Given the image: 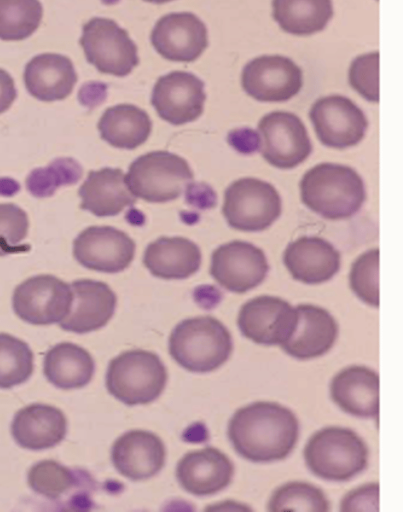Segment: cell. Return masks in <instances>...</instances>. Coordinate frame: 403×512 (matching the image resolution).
<instances>
[{"mask_svg":"<svg viewBox=\"0 0 403 512\" xmlns=\"http://www.w3.org/2000/svg\"><path fill=\"white\" fill-rule=\"evenodd\" d=\"M299 436L296 415L287 407L257 401L239 408L228 424V437L235 451L255 463L286 458Z\"/></svg>","mask_w":403,"mask_h":512,"instance_id":"obj_1","label":"cell"},{"mask_svg":"<svg viewBox=\"0 0 403 512\" xmlns=\"http://www.w3.org/2000/svg\"><path fill=\"white\" fill-rule=\"evenodd\" d=\"M301 200L311 211L329 219L353 216L366 198L365 185L351 167L320 163L309 169L300 181Z\"/></svg>","mask_w":403,"mask_h":512,"instance_id":"obj_2","label":"cell"},{"mask_svg":"<svg viewBox=\"0 0 403 512\" xmlns=\"http://www.w3.org/2000/svg\"><path fill=\"white\" fill-rule=\"evenodd\" d=\"M233 350L226 326L212 316H196L179 322L169 337V353L184 369L211 372L222 366Z\"/></svg>","mask_w":403,"mask_h":512,"instance_id":"obj_3","label":"cell"},{"mask_svg":"<svg viewBox=\"0 0 403 512\" xmlns=\"http://www.w3.org/2000/svg\"><path fill=\"white\" fill-rule=\"evenodd\" d=\"M368 447L353 430L329 426L316 431L304 448L309 470L328 481H348L368 464Z\"/></svg>","mask_w":403,"mask_h":512,"instance_id":"obj_4","label":"cell"},{"mask_svg":"<svg viewBox=\"0 0 403 512\" xmlns=\"http://www.w3.org/2000/svg\"><path fill=\"white\" fill-rule=\"evenodd\" d=\"M167 370L160 357L147 350L132 349L114 357L106 372V388L128 406L156 400L167 383Z\"/></svg>","mask_w":403,"mask_h":512,"instance_id":"obj_5","label":"cell"},{"mask_svg":"<svg viewBox=\"0 0 403 512\" xmlns=\"http://www.w3.org/2000/svg\"><path fill=\"white\" fill-rule=\"evenodd\" d=\"M193 177V171L184 158L161 150L135 159L129 166L125 181L136 197L151 203H165L178 198Z\"/></svg>","mask_w":403,"mask_h":512,"instance_id":"obj_6","label":"cell"},{"mask_svg":"<svg viewBox=\"0 0 403 512\" xmlns=\"http://www.w3.org/2000/svg\"><path fill=\"white\" fill-rule=\"evenodd\" d=\"M222 213L230 227L258 232L271 226L281 214V198L270 183L240 178L225 190Z\"/></svg>","mask_w":403,"mask_h":512,"instance_id":"obj_7","label":"cell"},{"mask_svg":"<svg viewBox=\"0 0 403 512\" xmlns=\"http://www.w3.org/2000/svg\"><path fill=\"white\" fill-rule=\"evenodd\" d=\"M79 42L86 60L101 73L124 77L139 63L137 46L112 19H90L83 25Z\"/></svg>","mask_w":403,"mask_h":512,"instance_id":"obj_8","label":"cell"},{"mask_svg":"<svg viewBox=\"0 0 403 512\" xmlns=\"http://www.w3.org/2000/svg\"><path fill=\"white\" fill-rule=\"evenodd\" d=\"M73 293L70 284L53 275H36L14 290L15 314L33 325L60 323L70 312Z\"/></svg>","mask_w":403,"mask_h":512,"instance_id":"obj_9","label":"cell"},{"mask_svg":"<svg viewBox=\"0 0 403 512\" xmlns=\"http://www.w3.org/2000/svg\"><path fill=\"white\" fill-rule=\"evenodd\" d=\"M259 147L263 158L279 169H292L312 151V144L301 119L291 112L274 111L258 123Z\"/></svg>","mask_w":403,"mask_h":512,"instance_id":"obj_10","label":"cell"},{"mask_svg":"<svg viewBox=\"0 0 403 512\" xmlns=\"http://www.w3.org/2000/svg\"><path fill=\"white\" fill-rule=\"evenodd\" d=\"M241 85L249 96L258 101L283 102L299 93L303 86V73L288 57L264 55L244 66Z\"/></svg>","mask_w":403,"mask_h":512,"instance_id":"obj_11","label":"cell"},{"mask_svg":"<svg viewBox=\"0 0 403 512\" xmlns=\"http://www.w3.org/2000/svg\"><path fill=\"white\" fill-rule=\"evenodd\" d=\"M309 116L320 142L336 149L357 145L368 127L363 111L352 100L341 95L318 99L312 105Z\"/></svg>","mask_w":403,"mask_h":512,"instance_id":"obj_12","label":"cell"},{"mask_svg":"<svg viewBox=\"0 0 403 512\" xmlns=\"http://www.w3.org/2000/svg\"><path fill=\"white\" fill-rule=\"evenodd\" d=\"M237 324L243 336L254 343L281 346L295 330L297 312L284 299L261 295L242 305Z\"/></svg>","mask_w":403,"mask_h":512,"instance_id":"obj_13","label":"cell"},{"mask_svg":"<svg viewBox=\"0 0 403 512\" xmlns=\"http://www.w3.org/2000/svg\"><path fill=\"white\" fill-rule=\"evenodd\" d=\"M268 271L263 250L246 241L222 244L211 256V276L234 293H245L255 288L264 281Z\"/></svg>","mask_w":403,"mask_h":512,"instance_id":"obj_14","label":"cell"},{"mask_svg":"<svg viewBox=\"0 0 403 512\" xmlns=\"http://www.w3.org/2000/svg\"><path fill=\"white\" fill-rule=\"evenodd\" d=\"M205 100L204 82L186 71H172L161 76L151 94V104L159 117L177 126L198 119Z\"/></svg>","mask_w":403,"mask_h":512,"instance_id":"obj_15","label":"cell"},{"mask_svg":"<svg viewBox=\"0 0 403 512\" xmlns=\"http://www.w3.org/2000/svg\"><path fill=\"white\" fill-rule=\"evenodd\" d=\"M135 242L123 231L110 226H90L73 242V255L90 270L118 273L131 264Z\"/></svg>","mask_w":403,"mask_h":512,"instance_id":"obj_16","label":"cell"},{"mask_svg":"<svg viewBox=\"0 0 403 512\" xmlns=\"http://www.w3.org/2000/svg\"><path fill=\"white\" fill-rule=\"evenodd\" d=\"M150 40L163 58L175 62L195 61L208 46L206 25L191 12L161 17L152 29Z\"/></svg>","mask_w":403,"mask_h":512,"instance_id":"obj_17","label":"cell"},{"mask_svg":"<svg viewBox=\"0 0 403 512\" xmlns=\"http://www.w3.org/2000/svg\"><path fill=\"white\" fill-rule=\"evenodd\" d=\"M162 440L146 430H130L118 437L111 448V461L124 477L140 481L158 474L165 465Z\"/></svg>","mask_w":403,"mask_h":512,"instance_id":"obj_18","label":"cell"},{"mask_svg":"<svg viewBox=\"0 0 403 512\" xmlns=\"http://www.w3.org/2000/svg\"><path fill=\"white\" fill-rule=\"evenodd\" d=\"M73 301L69 314L59 323L68 332L84 334L104 327L117 304L113 290L104 282L80 279L71 284Z\"/></svg>","mask_w":403,"mask_h":512,"instance_id":"obj_19","label":"cell"},{"mask_svg":"<svg viewBox=\"0 0 403 512\" xmlns=\"http://www.w3.org/2000/svg\"><path fill=\"white\" fill-rule=\"evenodd\" d=\"M233 474L232 461L214 447L186 453L176 467L179 484L195 496H209L225 489L231 483Z\"/></svg>","mask_w":403,"mask_h":512,"instance_id":"obj_20","label":"cell"},{"mask_svg":"<svg viewBox=\"0 0 403 512\" xmlns=\"http://www.w3.org/2000/svg\"><path fill=\"white\" fill-rule=\"evenodd\" d=\"M295 309L297 324L291 337L281 345L283 351L299 360L327 353L338 336L335 318L326 309L312 304H300Z\"/></svg>","mask_w":403,"mask_h":512,"instance_id":"obj_21","label":"cell"},{"mask_svg":"<svg viewBox=\"0 0 403 512\" xmlns=\"http://www.w3.org/2000/svg\"><path fill=\"white\" fill-rule=\"evenodd\" d=\"M283 261L293 279L305 284H320L339 271L341 256L325 239L303 236L288 244Z\"/></svg>","mask_w":403,"mask_h":512,"instance_id":"obj_22","label":"cell"},{"mask_svg":"<svg viewBox=\"0 0 403 512\" xmlns=\"http://www.w3.org/2000/svg\"><path fill=\"white\" fill-rule=\"evenodd\" d=\"M330 395L344 412L375 418L379 414V375L366 366H348L333 377Z\"/></svg>","mask_w":403,"mask_h":512,"instance_id":"obj_23","label":"cell"},{"mask_svg":"<svg viewBox=\"0 0 403 512\" xmlns=\"http://www.w3.org/2000/svg\"><path fill=\"white\" fill-rule=\"evenodd\" d=\"M16 443L28 450H44L58 445L66 436L64 413L51 405L34 403L20 409L11 424Z\"/></svg>","mask_w":403,"mask_h":512,"instance_id":"obj_24","label":"cell"},{"mask_svg":"<svg viewBox=\"0 0 403 512\" xmlns=\"http://www.w3.org/2000/svg\"><path fill=\"white\" fill-rule=\"evenodd\" d=\"M23 78L30 95L40 101L52 102L63 100L71 94L77 82V73L68 57L43 53L26 64Z\"/></svg>","mask_w":403,"mask_h":512,"instance_id":"obj_25","label":"cell"},{"mask_svg":"<svg viewBox=\"0 0 403 512\" xmlns=\"http://www.w3.org/2000/svg\"><path fill=\"white\" fill-rule=\"evenodd\" d=\"M81 209L98 217L115 216L136 202L121 169L105 167L89 172L78 190Z\"/></svg>","mask_w":403,"mask_h":512,"instance_id":"obj_26","label":"cell"},{"mask_svg":"<svg viewBox=\"0 0 403 512\" xmlns=\"http://www.w3.org/2000/svg\"><path fill=\"white\" fill-rule=\"evenodd\" d=\"M200 248L184 237H160L148 244L143 264L158 278L186 279L195 274L201 265Z\"/></svg>","mask_w":403,"mask_h":512,"instance_id":"obj_27","label":"cell"},{"mask_svg":"<svg viewBox=\"0 0 403 512\" xmlns=\"http://www.w3.org/2000/svg\"><path fill=\"white\" fill-rule=\"evenodd\" d=\"M95 363L90 353L76 344L61 342L44 355L43 372L46 379L60 389H78L92 379Z\"/></svg>","mask_w":403,"mask_h":512,"instance_id":"obj_28","label":"cell"},{"mask_svg":"<svg viewBox=\"0 0 403 512\" xmlns=\"http://www.w3.org/2000/svg\"><path fill=\"white\" fill-rule=\"evenodd\" d=\"M101 138L113 147L133 150L150 136L152 122L149 115L132 104L109 107L98 122Z\"/></svg>","mask_w":403,"mask_h":512,"instance_id":"obj_29","label":"cell"},{"mask_svg":"<svg viewBox=\"0 0 403 512\" xmlns=\"http://www.w3.org/2000/svg\"><path fill=\"white\" fill-rule=\"evenodd\" d=\"M273 18L290 34L322 31L334 14L332 0H272Z\"/></svg>","mask_w":403,"mask_h":512,"instance_id":"obj_30","label":"cell"},{"mask_svg":"<svg viewBox=\"0 0 403 512\" xmlns=\"http://www.w3.org/2000/svg\"><path fill=\"white\" fill-rule=\"evenodd\" d=\"M43 15L39 0H0V39L20 41L39 27Z\"/></svg>","mask_w":403,"mask_h":512,"instance_id":"obj_31","label":"cell"},{"mask_svg":"<svg viewBox=\"0 0 403 512\" xmlns=\"http://www.w3.org/2000/svg\"><path fill=\"white\" fill-rule=\"evenodd\" d=\"M34 370V355L23 340L0 333V388L8 389L26 382Z\"/></svg>","mask_w":403,"mask_h":512,"instance_id":"obj_32","label":"cell"},{"mask_svg":"<svg viewBox=\"0 0 403 512\" xmlns=\"http://www.w3.org/2000/svg\"><path fill=\"white\" fill-rule=\"evenodd\" d=\"M268 510L327 512L330 510V503L319 487L307 482L291 481L272 493Z\"/></svg>","mask_w":403,"mask_h":512,"instance_id":"obj_33","label":"cell"},{"mask_svg":"<svg viewBox=\"0 0 403 512\" xmlns=\"http://www.w3.org/2000/svg\"><path fill=\"white\" fill-rule=\"evenodd\" d=\"M82 168L72 158H58L47 167L36 168L26 178L27 190L35 197L51 196L60 186L78 182Z\"/></svg>","mask_w":403,"mask_h":512,"instance_id":"obj_34","label":"cell"},{"mask_svg":"<svg viewBox=\"0 0 403 512\" xmlns=\"http://www.w3.org/2000/svg\"><path fill=\"white\" fill-rule=\"evenodd\" d=\"M27 480L30 488L37 494L49 499H57L74 484L70 469L54 460H41L28 471Z\"/></svg>","mask_w":403,"mask_h":512,"instance_id":"obj_35","label":"cell"},{"mask_svg":"<svg viewBox=\"0 0 403 512\" xmlns=\"http://www.w3.org/2000/svg\"><path fill=\"white\" fill-rule=\"evenodd\" d=\"M349 282L352 291L364 303L379 306V249L361 254L352 264Z\"/></svg>","mask_w":403,"mask_h":512,"instance_id":"obj_36","label":"cell"},{"mask_svg":"<svg viewBox=\"0 0 403 512\" xmlns=\"http://www.w3.org/2000/svg\"><path fill=\"white\" fill-rule=\"evenodd\" d=\"M29 220L26 212L13 203L0 204V256L23 250Z\"/></svg>","mask_w":403,"mask_h":512,"instance_id":"obj_37","label":"cell"},{"mask_svg":"<svg viewBox=\"0 0 403 512\" xmlns=\"http://www.w3.org/2000/svg\"><path fill=\"white\" fill-rule=\"evenodd\" d=\"M349 83L364 99L379 102V52L356 57L349 69Z\"/></svg>","mask_w":403,"mask_h":512,"instance_id":"obj_38","label":"cell"},{"mask_svg":"<svg viewBox=\"0 0 403 512\" xmlns=\"http://www.w3.org/2000/svg\"><path fill=\"white\" fill-rule=\"evenodd\" d=\"M341 511H378L379 484L372 482L347 493L341 501Z\"/></svg>","mask_w":403,"mask_h":512,"instance_id":"obj_39","label":"cell"},{"mask_svg":"<svg viewBox=\"0 0 403 512\" xmlns=\"http://www.w3.org/2000/svg\"><path fill=\"white\" fill-rule=\"evenodd\" d=\"M17 97L14 80L4 69L0 68V114L7 111Z\"/></svg>","mask_w":403,"mask_h":512,"instance_id":"obj_40","label":"cell"},{"mask_svg":"<svg viewBox=\"0 0 403 512\" xmlns=\"http://www.w3.org/2000/svg\"><path fill=\"white\" fill-rule=\"evenodd\" d=\"M207 510L246 511V510H250V508L241 503L225 501L223 503H218L217 505H214L212 507H207Z\"/></svg>","mask_w":403,"mask_h":512,"instance_id":"obj_41","label":"cell"},{"mask_svg":"<svg viewBox=\"0 0 403 512\" xmlns=\"http://www.w3.org/2000/svg\"><path fill=\"white\" fill-rule=\"evenodd\" d=\"M144 1L150 2V3H155V4H163V3L170 2L173 0H144Z\"/></svg>","mask_w":403,"mask_h":512,"instance_id":"obj_42","label":"cell"}]
</instances>
